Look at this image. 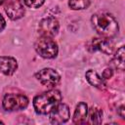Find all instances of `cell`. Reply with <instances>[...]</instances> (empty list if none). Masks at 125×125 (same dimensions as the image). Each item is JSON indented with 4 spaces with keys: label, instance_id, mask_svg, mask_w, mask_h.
<instances>
[{
    "label": "cell",
    "instance_id": "obj_5",
    "mask_svg": "<svg viewBox=\"0 0 125 125\" xmlns=\"http://www.w3.org/2000/svg\"><path fill=\"white\" fill-rule=\"evenodd\" d=\"M39 32L41 36L46 37H55L60 29V23L58 20L54 17H47L40 21L39 26H38Z\"/></svg>",
    "mask_w": 125,
    "mask_h": 125
},
{
    "label": "cell",
    "instance_id": "obj_17",
    "mask_svg": "<svg viewBox=\"0 0 125 125\" xmlns=\"http://www.w3.org/2000/svg\"><path fill=\"white\" fill-rule=\"evenodd\" d=\"M112 75H113V71H112V69H111V68H105V69L103 71L102 77H103L104 80H105V79H109V78H111Z\"/></svg>",
    "mask_w": 125,
    "mask_h": 125
},
{
    "label": "cell",
    "instance_id": "obj_11",
    "mask_svg": "<svg viewBox=\"0 0 125 125\" xmlns=\"http://www.w3.org/2000/svg\"><path fill=\"white\" fill-rule=\"evenodd\" d=\"M85 77L86 80L88 81V83L100 90H104L105 88V82L103 79L102 76L99 75V73L94 70V69H89L86 71L85 73Z\"/></svg>",
    "mask_w": 125,
    "mask_h": 125
},
{
    "label": "cell",
    "instance_id": "obj_18",
    "mask_svg": "<svg viewBox=\"0 0 125 125\" xmlns=\"http://www.w3.org/2000/svg\"><path fill=\"white\" fill-rule=\"evenodd\" d=\"M5 26H6V21H5L4 17L0 14V32L5 28Z\"/></svg>",
    "mask_w": 125,
    "mask_h": 125
},
{
    "label": "cell",
    "instance_id": "obj_4",
    "mask_svg": "<svg viewBox=\"0 0 125 125\" xmlns=\"http://www.w3.org/2000/svg\"><path fill=\"white\" fill-rule=\"evenodd\" d=\"M28 98L22 94H6L2 101L3 108L7 111H18L28 105Z\"/></svg>",
    "mask_w": 125,
    "mask_h": 125
},
{
    "label": "cell",
    "instance_id": "obj_16",
    "mask_svg": "<svg viewBox=\"0 0 125 125\" xmlns=\"http://www.w3.org/2000/svg\"><path fill=\"white\" fill-rule=\"evenodd\" d=\"M23 2L27 7L33 8V9H37V8L41 7L44 4L45 0H23Z\"/></svg>",
    "mask_w": 125,
    "mask_h": 125
},
{
    "label": "cell",
    "instance_id": "obj_6",
    "mask_svg": "<svg viewBox=\"0 0 125 125\" xmlns=\"http://www.w3.org/2000/svg\"><path fill=\"white\" fill-rule=\"evenodd\" d=\"M36 79L45 86H56L61 81V75L54 68L46 67L35 73Z\"/></svg>",
    "mask_w": 125,
    "mask_h": 125
},
{
    "label": "cell",
    "instance_id": "obj_3",
    "mask_svg": "<svg viewBox=\"0 0 125 125\" xmlns=\"http://www.w3.org/2000/svg\"><path fill=\"white\" fill-rule=\"evenodd\" d=\"M34 49L40 57L44 59H54L58 56L59 48L57 42L46 36H40L34 43Z\"/></svg>",
    "mask_w": 125,
    "mask_h": 125
},
{
    "label": "cell",
    "instance_id": "obj_19",
    "mask_svg": "<svg viewBox=\"0 0 125 125\" xmlns=\"http://www.w3.org/2000/svg\"><path fill=\"white\" fill-rule=\"evenodd\" d=\"M125 107H124V105H121L119 108H118V110H117V112H118V114L120 115V117L121 118H124V116H125V114H124V111H125V109H124Z\"/></svg>",
    "mask_w": 125,
    "mask_h": 125
},
{
    "label": "cell",
    "instance_id": "obj_14",
    "mask_svg": "<svg viewBox=\"0 0 125 125\" xmlns=\"http://www.w3.org/2000/svg\"><path fill=\"white\" fill-rule=\"evenodd\" d=\"M89 122L91 124H101L103 120V110L97 106H92L88 109V116Z\"/></svg>",
    "mask_w": 125,
    "mask_h": 125
},
{
    "label": "cell",
    "instance_id": "obj_12",
    "mask_svg": "<svg viewBox=\"0 0 125 125\" xmlns=\"http://www.w3.org/2000/svg\"><path fill=\"white\" fill-rule=\"evenodd\" d=\"M87 116H88V105L85 103L81 102L75 107V110H74V113H73V117H72L73 123H75V124L86 123Z\"/></svg>",
    "mask_w": 125,
    "mask_h": 125
},
{
    "label": "cell",
    "instance_id": "obj_9",
    "mask_svg": "<svg viewBox=\"0 0 125 125\" xmlns=\"http://www.w3.org/2000/svg\"><path fill=\"white\" fill-rule=\"evenodd\" d=\"M5 12L13 21L22 18L25 12L23 2L21 0H10L5 7Z\"/></svg>",
    "mask_w": 125,
    "mask_h": 125
},
{
    "label": "cell",
    "instance_id": "obj_7",
    "mask_svg": "<svg viewBox=\"0 0 125 125\" xmlns=\"http://www.w3.org/2000/svg\"><path fill=\"white\" fill-rule=\"evenodd\" d=\"M87 49L90 52L100 51L106 55H111L114 51V45L109 38L99 37V38H93L90 42H88Z\"/></svg>",
    "mask_w": 125,
    "mask_h": 125
},
{
    "label": "cell",
    "instance_id": "obj_1",
    "mask_svg": "<svg viewBox=\"0 0 125 125\" xmlns=\"http://www.w3.org/2000/svg\"><path fill=\"white\" fill-rule=\"evenodd\" d=\"M91 22L93 28L101 37L110 39L118 33V22L109 13L98 12L94 14L91 18Z\"/></svg>",
    "mask_w": 125,
    "mask_h": 125
},
{
    "label": "cell",
    "instance_id": "obj_15",
    "mask_svg": "<svg viewBox=\"0 0 125 125\" xmlns=\"http://www.w3.org/2000/svg\"><path fill=\"white\" fill-rule=\"evenodd\" d=\"M90 0H68V6L72 10H84L90 6Z\"/></svg>",
    "mask_w": 125,
    "mask_h": 125
},
{
    "label": "cell",
    "instance_id": "obj_10",
    "mask_svg": "<svg viewBox=\"0 0 125 125\" xmlns=\"http://www.w3.org/2000/svg\"><path fill=\"white\" fill-rule=\"evenodd\" d=\"M18 68V62L13 57L0 56V72L5 75H12Z\"/></svg>",
    "mask_w": 125,
    "mask_h": 125
},
{
    "label": "cell",
    "instance_id": "obj_8",
    "mask_svg": "<svg viewBox=\"0 0 125 125\" xmlns=\"http://www.w3.org/2000/svg\"><path fill=\"white\" fill-rule=\"evenodd\" d=\"M50 122L52 124H62L65 123L70 117V111L68 105L60 103L50 113Z\"/></svg>",
    "mask_w": 125,
    "mask_h": 125
},
{
    "label": "cell",
    "instance_id": "obj_21",
    "mask_svg": "<svg viewBox=\"0 0 125 125\" xmlns=\"http://www.w3.org/2000/svg\"><path fill=\"white\" fill-rule=\"evenodd\" d=\"M0 124H4V122H3V121H1V120H0Z\"/></svg>",
    "mask_w": 125,
    "mask_h": 125
},
{
    "label": "cell",
    "instance_id": "obj_13",
    "mask_svg": "<svg viewBox=\"0 0 125 125\" xmlns=\"http://www.w3.org/2000/svg\"><path fill=\"white\" fill-rule=\"evenodd\" d=\"M112 64L115 68L119 70H124L125 65V49L124 46H121L115 53L113 59H112Z\"/></svg>",
    "mask_w": 125,
    "mask_h": 125
},
{
    "label": "cell",
    "instance_id": "obj_20",
    "mask_svg": "<svg viewBox=\"0 0 125 125\" xmlns=\"http://www.w3.org/2000/svg\"><path fill=\"white\" fill-rule=\"evenodd\" d=\"M5 1H6V0H0V5H2V4L5 2Z\"/></svg>",
    "mask_w": 125,
    "mask_h": 125
},
{
    "label": "cell",
    "instance_id": "obj_2",
    "mask_svg": "<svg viewBox=\"0 0 125 125\" xmlns=\"http://www.w3.org/2000/svg\"><path fill=\"white\" fill-rule=\"evenodd\" d=\"M62 94L57 89L46 91L33 99V107L39 114H49L61 102Z\"/></svg>",
    "mask_w": 125,
    "mask_h": 125
}]
</instances>
